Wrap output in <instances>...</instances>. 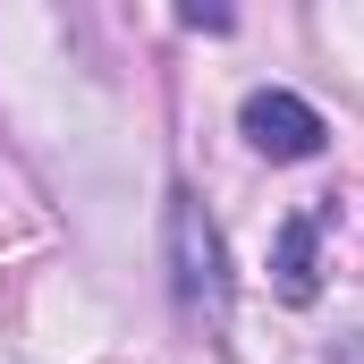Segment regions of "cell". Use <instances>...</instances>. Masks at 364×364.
I'll list each match as a JSON object with an SVG mask.
<instances>
[{
    "mask_svg": "<svg viewBox=\"0 0 364 364\" xmlns=\"http://www.w3.org/2000/svg\"><path fill=\"white\" fill-rule=\"evenodd\" d=\"M170 288L186 314L229 322V255H220V229L195 195H170Z\"/></svg>",
    "mask_w": 364,
    "mask_h": 364,
    "instance_id": "6da1fadb",
    "label": "cell"
},
{
    "mask_svg": "<svg viewBox=\"0 0 364 364\" xmlns=\"http://www.w3.org/2000/svg\"><path fill=\"white\" fill-rule=\"evenodd\" d=\"M237 136L263 153V161H314L322 153V110L305 102V93H288V85H255L246 102H237Z\"/></svg>",
    "mask_w": 364,
    "mask_h": 364,
    "instance_id": "7a4b0ae2",
    "label": "cell"
},
{
    "mask_svg": "<svg viewBox=\"0 0 364 364\" xmlns=\"http://www.w3.org/2000/svg\"><path fill=\"white\" fill-rule=\"evenodd\" d=\"M272 272H279V296H288V305H314V220H305V212L279 229Z\"/></svg>",
    "mask_w": 364,
    "mask_h": 364,
    "instance_id": "3957f363",
    "label": "cell"
},
{
    "mask_svg": "<svg viewBox=\"0 0 364 364\" xmlns=\"http://www.w3.org/2000/svg\"><path fill=\"white\" fill-rule=\"evenodd\" d=\"M186 26H195V34H229V9H178Z\"/></svg>",
    "mask_w": 364,
    "mask_h": 364,
    "instance_id": "277c9868",
    "label": "cell"
}]
</instances>
